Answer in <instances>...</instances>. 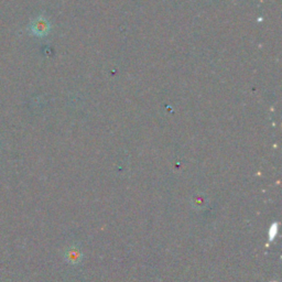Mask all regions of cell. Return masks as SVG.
<instances>
[{
    "label": "cell",
    "mask_w": 282,
    "mask_h": 282,
    "mask_svg": "<svg viewBox=\"0 0 282 282\" xmlns=\"http://www.w3.org/2000/svg\"><path fill=\"white\" fill-rule=\"evenodd\" d=\"M29 30L32 34L36 36H44L50 30V24L46 18L38 17L30 24Z\"/></svg>",
    "instance_id": "cell-1"
}]
</instances>
